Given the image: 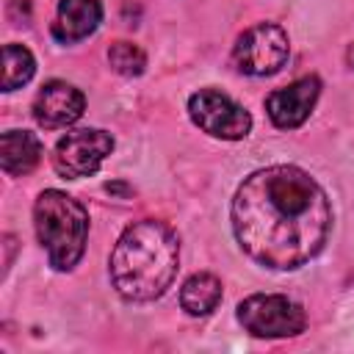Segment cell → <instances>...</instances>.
<instances>
[{
    "mask_svg": "<svg viewBox=\"0 0 354 354\" xmlns=\"http://www.w3.org/2000/svg\"><path fill=\"white\" fill-rule=\"evenodd\" d=\"M332 207L324 188L299 166L252 171L232 199V232L260 266L290 271L310 263L326 243Z\"/></svg>",
    "mask_w": 354,
    "mask_h": 354,
    "instance_id": "1",
    "label": "cell"
},
{
    "mask_svg": "<svg viewBox=\"0 0 354 354\" xmlns=\"http://www.w3.org/2000/svg\"><path fill=\"white\" fill-rule=\"evenodd\" d=\"M180 266V243L169 224L141 218L130 224L111 252V282L127 301H152L166 293Z\"/></svg>",
    "mask_w": 354,
    "mask_h": 354,
    "instance_id": "2",
    "label": "cell"
},
{
    "mask_svg": "<svg viewBox=\"0 0 354 354\" xmlns=\"http://www.w3.org/2000/svg\"><path fill=\"white\" fill-rule=\"evenodd\" d=\"M33 227L55 271H69L77 266L88 235V213L77 199L55 188L41 191L33 205Z\"/></svg>",
    "mask_w": 354,
    "mask_h": 354,
    "instance_id": "3",
    "label": "cell"
},
{
    "mask_svg": "<svg viewBox=\"0 0 354 354\" xmlns=\"http://www.w3.org/2000/svg\"><path fill=\"white\" fill-rule=\"evenodd\" d=\"M238 321L254 337H293L307 326L301 304L279 293H254L243 299L238 304Z\"/></svg>",
    "mask_w": 354,
    "mask_h": 354,
    "instance_id": "4",
    "label": "cell"
},
{
    "mask_svg": "<svg viewBox=\"0 0 354 354\" xmlns=\"http://www.w3.org/2000/svg\"><path fill=\"white\" fill-rule=\"evenodd\" d=\"M288 33L274 22H257L243 30L232 47V61L241 72L266 77L285 66L288 61Z\"/></svg>",
    "mask_w": 354,
    "mask_h": 354,
    "instance_id": "5",
    "label": "cell"
},
{
    "mask_svg": "<svg viewBox=\"0 0 354 354\" xmlns=\"http://www.w3.org/2000/svg\"><path fill=\"white\" fill-rule=\"evenodd\" d=\"M188 113L199 130H205L207 136H216V138L238 141V138L249 136V130H252L249 111L216 88H199L196 94H191Z\"/></svg>",
    "mask_w": 354,
    "mask_h": 354,
    "instance_id": "6",
    "label": "cell"
},
{
    "mask_svg": "<svg viewBox=\"0 0 354 354\" xmlns=\"http://www.w3.org/2000/svg\"><path fill=\"white\" fill-rule=\"evenodd\" d=\"M111 149H113V138L105 130H97V127L72 130L55 144L53 169L66 180L88 177L102 166Z\"/></svg>",
    "mask_w": 354,
    "mask_h": 354,
    "instance_id": "7",
    "label": "cell"
},
{
    "mask_svg": "<svg viewBox=\"0 0 354 354\" xmlns=\"http://www.w3.org/2000/svg\"><path fill=\"white\" fill-rule=\"evenodd\" d=\"M318 94H321V80L315 75L299 77L296 83L277 88L266 97L268 119L282 130H293L310 116V111L318 102Z\"/></svg>",
    "mask_w": 354,
    "mask_h": 354,
    "instance_id": "8",
    "label": "cell"
},
{
    "mask_svg": "<svg viewBox=\"0 0 354 354\" xmlns=\"http://www.w3.org/2000/svg\"><path fill=\"white\" fill-rule=\"evenodd\" d=\"M86 108V97L66 80H50L41 86V91L33 100V119L47 127H66L72 122H77L83 116Z\"/></svg>",
    "mask_w": 354,
    "mask_h": 354,
    "instance_id": "9",
    "label": "cell"
},
{
    "mask_svg": "<svg viewBox=\"0 0 354 354\" xmlns=\"http://www.w3.org/2000/svg\"><path fill=\"white\" fill-rule=\"evenodd\" d=\"M102 19V6L100 0H58L55 22H53V36L64 44H75L97 30Z\"/></svg>",
    "mask_w": 354,
    "mask_h": 354,
    "instance_id": "10",
    "label": "cell"
},
{
    "mask_svg": "<svg viewBox=\"0 0 354 354\" xmlns=\"http://www.w3.org/2000/svg\"><path fill=\"white\" fill-rule=\"evenodd\" d=\"M41 158V144L28 130H8L0 138V166L6 174H28Z\"/></svg>",
    "mask_w": 354,
    "mask_h": 354,
    "instance_id": "11",
    "label": "cell"
},
{
    "mask_svg": "<svg viewBox=\"0 0 354 354\" xmlns=\"http://www.w3.org/2000/svg\"><path fill=\"white\" fill-rule=\"evenodd\" d=\"M221 301V279L216 274H194L183 282L180 290V304L188 315H207L218 307Z\"/></svg>",
    "mask_w": 354,
    "mask_h": 354,
    "instance_id": "12",
    "label": "cell"
},
{
    "mask_svg": "<svg viewBox=\"0 0 354 354\" xmlns=\"http://www.w3.org/2000/svg\"><path fill=\"white\" fill-rule=\"evenodd\" d=\"M36 72V61L28 47L22 44H6L3 47V91H14L25 86Z\"/></svg>",
    "mask_w": 354,
    "mask_h": 354,
    "instance_id": "13",
    "label": "cell"
},
{
    "mask_svg": "<svg viewBox=\"0 0 354 354\" xmlns=\"http://www.w3.org/2000/svg\"><path fill=\"white\" fill-rule=\"evenodd\" d=\"M108 64L113 66V72L124 75V77H136L144 72L147 66V55L138 44L133 41H113L108 47Z\"/></svg>",
    "mask_w": 354,
    "mask_h": 354,
    "instance_id": "14",
    "label": "cell"
}]
</instances>
